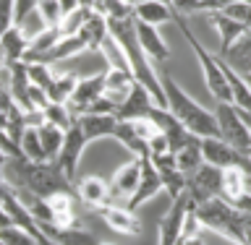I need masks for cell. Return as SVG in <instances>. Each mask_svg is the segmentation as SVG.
Here are the masks:
<instances>
[{"label":"cell","mask_w":251,"mask_h":245,"mask_svg":"<svg viewBox=\"0 0 251 245\" xmlns=\"http://www.w3.org/2000/svg\"><path fill=\"white\" fill-rule=\"evenodd\" d=\"M39 21H42L45 29H58L60 21H63V8H60V0H39L37 3V11Z\"/></svg>","instance_id":"30"},{"label":"cell","mask_w":251,"mask_h":245,"mask_svg":"<svg viewBox=\"0 0 251 245\" xmlns=\"http://www.w3.org/2000/svg\"><path fill=\"white\" fill-rule=\"evenodd\" d=\"M230 203H235V206H241V209H246V211H251V193L246 191L243 196H238L235 201H230Z\"/></svg>","instance_id":"39"},{"label":"cell","mask_w":251,"mask_h":245,"mask_svg":"<svg viewBox=\"0 0 251 245\" xmlns=\"http://www.w3.org/2000/svg\"><path fill=\"white\" fill-rule=\"evenodd\" d=\"M243 178H246V191L251 193V167H249V170H243Z\"/></svg>","instance_id":"44"},{"label":"cell","mask_w":251,"mask_h":245,"mask_svg":"<svg viewBox=\"0 0 251 245\" xmlns=\"http://www.w3.org/2000/svg\"><path fill=\"white\" fill-rule=\"evenodd\" d=\"M45 235H50L52 240H58L60 245H100V238L92 230L84 227H55V224H39Z\"/></svg>","instance_id":"19"},{"label":"cell","mask_w":251,"mask_h":245,"mask_svg":"<svg viewBox=\"0 0 251 245\" xmlns=\"http://www.w3.org/2000/svg\"><path fill=\"white\" fill-rule=\"evenodd\" d=\"M186 193L191 196L194 206L209 199H223L225 193V170L204 162L191 175H186Z\"/></svg>","instance_id":"4"},{"label":"cell","mask_w":251,"mask_h":245,"mask_svg":"<svg viewBox=\"0 0 251 245\" xmlns=\"http://www.w3.org/2000/svg\"><path fill=\"white\" fill-rule=\"evenodd\" d=\"M141 180V156H133L126 164H121L113 178H110V193H113V203L115 201H128L133 191L139 188Z\"/></svg>","instance_id":"12"},{"label":"cell","mask_w":251,"mask_h":245,"mask_svg":"<svg viewBox=\"0 0 251 245\" xmlns=\"http://www.w3.org/2000/svg\"><path fill=\"white\" fill-rule=\"evenodd\" d=\"M13 224V219H11V214H8V211L0 206V230H5V227H11Z\"/></svg>","instance_id":"40"},{"label":"cell","mask_w":251,"mask_h":245,"mask_svg":"<svg viewBox=\"0 0 251 245\" xmlns=\"http://www.w3.org/2000/svg\"><path fill=\"white\" fill-rule=\"evenodd\" d=\"M136 84L131 70H121V68H105V97H110L115 105L128 97L131 86Z\"/></svg>","instance_id":"21"},{"label":"cell","mask_w":251,"mask_h":245,"mask_svg":"<svg viewBox=\"0 0 251 245\" xmlns=\"http://www.w3.org/2000/svg\"><path fill=\"white\" fill-rule=\"evenodd\" d=\"M207 16H209L212 26L217 29V37H220V52H217V55L227 52V50H230V47L249 31L241 21H235V19H230V16H225L223 11H212V13H207Z\"/></svg>","instance_id":"16"},{"label":"cell","mask_w":251,"mask_h":245,"mask_svg":"<svg viewBox=\"0 0 251 245\" xmlns=\"http://www.w3.org/2000/svg\"><path fill=\"white\" fill-rule=\"evenodd\" d=\"M201 154H204V162L207 164H215V167H223V170H249L251 167V159L246 156V152L230 146L227 141L223 138H201Z\"/></svg>","instance_id":"7"},{"label":"cell","mask_w":251,"mask_h":245,"mask_svg":"<svg viewBox=\"0 0 251 245\" xmlns=\"http://www.w3.org/2000/svg\"><path fill=\"white\" fill-rule=\"evenodd\" d=\"M220 58H223L230 68L238 70L241 76H251V29H249L246 34H243L227 52L220 55Z\"/></svg>","instance_id":"23"},{"label":"cell","mask_w":251,"mask_h":245,"mask_svg":"<svg viewBox=\"0 0 251 245\" xmlns=\"http://www.w3.org/2000/svg\"><path fill=\"white\" fill-rule=\"evenodd\" d=\"M107 34H110L107 19L100 11H92L89 16H86L84 26L78 29V37L86 42V47H89V50H97V52H100V47H102V42H105Z\"/></svg>","instance_id":"22"},{"label":"cell","mask_w":251,"mask_h":245,"mask_svg":"<svg viewBox=\"0 0 251 245\" xmlns=\"http://www.w3.org/2000/svg\"><path fill=\"white\" fill-rule=\"evenodd\" d=\"M11 26H16V16H13V0H0V37L5 34Z\"/></svg>","instance_id":"37"},{"label":"cell","mask_w":251,"mask_h":245,"mask_svg":"<svg viewBox=\"0 0 251 245\" xmlns=\"http://www.w3.org/2000/svg\"><path fill=\"white\" fill-rule=\"evenodd\" d=\"M123 3H128V5H136V0H123Z\"/></svg>","instance_id":"46"},{"label":"cell","mask_w":251,"mask_h":245,"mask_svg":"<svg viewBox=\"0 0 251 245\" xmlns=\"http://www.w3.org/2000/svg\"><path fill=\"white\" fill-rule=\"evenodd\" d=\"M0 245H5V243H3V240H0Z\"/></svg>","instance_id":"48"},{"label":"cell","mask_w":251,"mask_h":245,"mask_svg":"<svg viewBox=\"0 0 251 245\" xmlns=\"http://www.w3.org/2000/svg\"><path fill=\"white\" fill-rule=\"evenodd\" d=\"M180 245H207V243H204L201 235H191V238H183V240H180Z\"/></svg>","instance_id":"41"},{"label":"cell","mask_w":251,"mask_h":245,"mask_svg":"<svg viewBox=\"0 0 251 245\" xmlns=\"http://www.w3.org/2000/svg\"><path fill=\"white\" fill-rule=\"evenodd\" d=\"M97 214H100L102 222L118 235H141V230H144V224H141V219L136 217V211L126 209V203L123 206H118V203H105V206L97 209Z\"/></svg>","instance_id":"13"},{"label":"cell","mask_w":251,"mask_h":245,"mask_svg":"<svg viewBox=\"0 0 251 245\" xmlns=\"http://www.w3.org/2000/svg\"><path fill=\"white\" fill-rule=\"evenodd\" d=\"M165 3H168V0H165Z\"/></svg>","instance_id":"50"},{"label":"cell","mask_w":251,"mask_h":245,"mask_svg":"<svg viewBox=\"0 0 251 245\" xmlns=\"http://www.w3.org/2000/svg\"><path fill=\"white\" fill-rule=\"evenodd\" d=\"M191 209H194V201L188 193L178 196L176 201H170L168 211H165L162 219H160V227H157V245H180L186 217Z\"/></svg>","instance_id":"6"},{"label":"cell","mask_w":251,"mask_h":245,"mask_svg":"<svg viewBox=\"0 0 251 245\" xmlns=\"http://www.w3.org/2000/svg\"><path fill=\"white\" fill-rule=\"evenodd\" d=\"M100 245H107V243H100Z\"/></svg>","instance_id":"49"},{"label":"cell","mask_w":251,"mask_h":245,"mask_svg":"<svg viewBox=\"0 0 251 245\" xmlns=\"http://www.w3.org/2000/svg\"><path fill=\"white\" fill-rule=\"evenodd\" d=\"M173 5L176 13H183V16H194V13H201V0H168Z\"/></svg>","instance_id":"38"},{"label":"cell","mask_w":251,"mask_h":245,"mask_svg":"<svg viewBox=\"0 0 251 245\" xmlns=\"http://www.w3.org/2000/svg\"><path fill=\"white\" fill-rule=\"evenodd\" d=\"M217 58H220V55H217ZM220 66H223V73L227 78V86H230L233 105L238 107L241 112H249L251 115V84L246 81V76H241L235 68H230L223 58H220Z\"/></svg>","instance_id":"20"},{"label":"cell","mask_w":251,"mask_h":245,"mask_svg":"<svg viewBox=\"0 0 251 245\" xmlns=\"http://www.w3.org/2000/svg\"><path fill=\"white\" fill-rule=\"evenodd\" d=\"M133 19L152 23V26H162V23H170L176 19V11H173V5L165 3V0H136V5H133Z\"/></svg>","instance_id":"17"},{"label":"cell","mask_w":251,"mask_h":245,"mask_svg":"<svg viewBox=\"0 0 251 245\" xmlns=\"http://www.w3.org/2000/svg\"><path fill=\"white\" fill-rule=\"evenodd\" d=\"M89 47H86V42L78 34H71V37H60L58 42H55L50 50H47L39 60L34 63H50V66H55V63H63V60H71V58H76V55H81L86 52Z\"/></svg>","instance_id":"18"},{"label":"cell","mask_w":251,"mask_h":245,"mask_svg":"<svg viewBox=\"0 0 251 245\" xmlns=\"http://www.w3.org/2000/svg\"><path fill=\"white\" fill-rule=\"evenodd\" d=\"M154 107H157L154 97L136 81V84L131 86L128 97L118 105L115 117H118V120H149V115H152Z\"/></svg>","instance_id":"10"},{"label":"cell","mask_w":251,"mask_h":245,"mask_svg":"<svg viewBox=\"0 0 251 245\" xmlns=\"http://www.w3.org/2000/svg\"><path fill=\"white\" fill-rule=\"evenodd\" d=\"M133 23H136V39H139L141 50L147 52V58L152 63H168L170 47L162 39L160 26H152V23H144V21H136V19H133Z\"/></svg>","instance_id":"15"},{"label":"cell","mask_w":251,"mask_h":245,"mask_svg":"<svg viewBox=\"0 0 251 245\" xmlns=\"http://www.w3.org/2000/svg\"><path fill=\"white\" fill-rule=\"evenodd\" d=\"M162 191L165 188H162V178H160V172H157V167L152 164L149 156H141V180H139V188L133 191V196L126 201V209L139 211L147 201H152L154 196L162 193Z\"/></svg>","instance_id":"9"},{"label":"cell","mask_w":251,"mask_h":245,"mask_svg":"<svg viewBox=\"0 0 251 245\" xmlns=\"http://www.w3.org/2000/svg\"><path fill=\"white\" fill-rule=\"evenodd\" d=\"M3 178L19 191L37 196V199H52L58 193H74V183L63 175L55 162H31L26 156H8Z\"/></svg>","instance_id":"1"},{"label":"cell","mask_w":251,"mask_h":245,"mask_svg":"<svg viewBox=\"0 0 251 245\" xmlns=\"http://www.w3.org/2000/svg\"><path fill=\"white\" fill-rule=\"evenodd\" d=\"M89 141L84 138L81 128H78V123H74L71 128L66 131V138H63V149L58 154V159L55 164L60 167V172L66 175L71 183H76V175H78V162H81V154Z\"/></svg>","instance_id":"8"},{"label":"cell","mask_w":251,"mask_h":245,"mask_svg":"<svg viewBox=\"0 0 251 245\" xmlns=\"http://www.w3.org/2000/svg\"><path fill=\"white\" fill-rule=\"evenodd\" d=\"M37 133H39V141H42V149H45L47 159L55 162V159H58V154H60V149H63V138H66V131L45 120L42 125H37Z\"/></svg>","instance_id":"26"},{"label":"cell","mask_w":251,"mask_h":245,"mask_svg":"<svg viewBox=\"0 0 251 245\" xmlns=\"http://www.w3.org/2000/svg\"><path fill=\"white\" fill-rule=\"evenodd\" d=\"M94 11H100L105 19H128L133 16V5L123 0H94Z\"/></svg>","instance_id":"33"},{"label":"cell","mask_w":251,"mask_h":245,"mask_svg":"<svg viewBox=\"0 0 251 245\" xmlns=\"http://www.w3.org/2000/svg\"><path fill=\"white\" fill-rule=\"evenodd\" d=\"M94 11V8H84V5H78L76 11H71L63 16V21H60V37H71V34H78V29L84 26V21H86V16H89Z\"/></svg>","instance_id":"32"},{"label":"cell","mask_w":251,"mask_h":245,"mask_svg":"<svg viewBox=\"0 0 251 245\" xmlns=\"http://www.w3.org/2000/svg\"><path fill=\"white\" fill-rule=\"evenodd\" d=\"M19 146H21V154L26 156V159H31V162H50L47 154H45V149H42V141H39V133H37L34 125H29V128L21 133Z\"/></svg>","instance_id":"29"},{"label":"cell","mask_w":251,"mask_h":245,"mask_svg":"<svg viewBox=\"0 0 251 245\" xmlns=\"http://www.w3.org/2000/svg\"><path fill=\"white\" fill-rule=\"evenodd\" d=\"M0 240L5 245H37V238L29 230H24L19 224H11L5 230H0Z\"/></svg>","instance_id":"35"},{"label":"cell","mask_w":251,"mask_h":245,"mask_svg":"<svg viewBox=\"0 0 251 245\" xmlns=\"http://www.w3.org/2000/svg\"><path fill=\"white\" fill-rule=\"evenodd\" d=\"M246 156H249V159H251V146H249V149H246Z\"/></svg>","instance_id":"47"},{"label":"cell","mask_w":251,"mask_h":245,"mask_svg":"<svg viewBox=\"0 0 251 245\" xmlns=\"http://www.w3.org/2000/svg\"><path fill=\"white\" fill-rule=\"evenodd\" d=\"M0 50H3V55L8 58V63L24 60V55L29 50V37H26V31H24V26L8 29L5 34L0 37Z\"/></svg>","instance_id":"25"},{"label":"cell","mask_w":251,"mask_h":245,"mask_svg":"<svg viewBox=\"0 0 251 245\" xmlns=\"http://www.w3.org/2000/svg\"><path fill=\"white\" fill-rule=\"evenodd\" d=\"M37 245H60V243H58V240H52L50 235H45V232H42V235L37 238Z\"/></svg>","instance_id":"42"},{"label":"cell","mask_w":251,"mask_h":245,"mask_svg":"<svg viewBox=\"0 0 251 245\" xmlns=\"http://www.w3.org/2000/svg\"><path fill=\"white\" fill-rule=\"evenodd\" d=\"M243 117H246V123H249V128H251V115H249V112H243Z\"/></svg>","instance_id":"45"},{"label":"cell","mask_w":251,"mask_h":245,"mask_svg":"<svg viewBox=\"0 0 251 245\" xmlns=\"http://www.w3.org/2000/svg\"><path fill=\"white\" fill-rule=\"evenodd\" d=\"M176 164L178 170H183L186 175H191L196 167L204 164V154H201V138H194L191 144H186L180 152H176Z\"/></svg>","instance_id":"28"},{"label":"cell","mask_w":251,"mask_h":245,"mask_svg":"<svg viewBox=\"0 0 251 245\" xmlns=\"http://www.w3.org/2000/svg\"><path fill=\"white\" fill-rule=\"evenodd\" d=\"M39 0H13V16H16V26H24L29 13L37 11Z\"/></svg>","instance_id":"36"},{"label":"cell","mask_w":251,"mask_h":245,"mask_svg":"<svg viewBox=\"0 0 251 245\" xmlns=\"http://www.w3.org/2000/svg\"><path fill=\"white\" fill-rule=\"evenodd\" d=\"M74 196L76 193H58V196H52V199H47V203H50V209H52V224L55 227H74V224H78Z\"/></svg>","instance_id":"24"},{"label":"cell","mask_w":251,"mask_h":245,"mask_svg":"<svg viewBox=\"0 0 251 245\" xmlns=\"http://www.w3.org/2000/svg\"><path fill=\"white\" fill-rule=\"evenodd\" d=\"M26 70H29V81L34 86H42V89H47L55 78V70L50 63H26Z\"/></svg>","instance_id":"34"},{"label":"cell","mask_w":251,"mask_h":245,"mask_svg":"<svg viewBox=\"0 0 251 245\" xmlns=\"http://www.w3.org/2000/svg\"><path fill=\"white\" fill-rule=\"evenodd\" d=\"M76 84H78V78L74 73H55L52 84L47 86V97H50V102H55V105H68Z\"/></svg>","instance_id":"27"},{"label":"cell","mask_w":251,"mask_h":245,"mask_svg":"<svg viewBox=\"0 0 251 245\" xmlns=\"http://www.w3.org/2000/svg\"><path fill=\"white\" fill-rule=\"evenodd\" d=\"M160 81H162V91H165V107L194 136H199V138H217L220 136V125H217V117L212 110L201 107L194 97H188V91L170 73H160Z\"/></svg>","instance_id":"3"},{"label":"cell","mask_w":251,"mask_h":245,"mask_svg":"<svg viewBox=\"0 0 251 245\" xmlns=\"http://www.w3.org/2000/svg\"><path fill=\"white\" fill-rule=\"evenodd\" d=\"M215 117L220 125V138L227 141L235 149H241V152H246L251 146V128H249V123H246L241 110L233 102H217Z\"/></svg>","instance_id":"5"},{"label":"cell","mask_w":251,"mask_h":245,"mask_svg":"<svg viewBox=\"0 0 251 245\" xmlns=\"http://www.w3.org/2000/svg\"><path fill=\"white\" fill-rule=\"evenodd\" d=\"M74 193H76L78 201L86 203V206H92V209H100V206H105V203H113L110 183L102 180V178H97V175H89V178H81V180L76 178Z\"/></svg>","instance_id":"14"},{"label":"cell","mask_w":251,"mask_h":245,"mask_svg":"<svg viewBox=\"0 0 251 245\" xmlns=\"http://www.w3.org/2000/svg\"><path fill=\"white\" fill-rule=\"evenodd\" d=\"M42 115H45L47 123L58 125V128H63V131H68L71 125L76 123V115L68 110V105H55V102H50V105L42 110Z\"/></svg>","instance_id":"31"},{"label":"cell","mask_w":251,"mask_h":245,"mask_svg":"<svg viewBox=\"0 0 251 245\" xmlns=\"http://www.w3.org/2000/svg\"><path fill=\"white\" fill-rule=\"evenodd\" d=\"M5 162H8V154L0 149V178H3V170H5Z\"/></svg>","instance_id":"43"},{"label":"cell","mask_w":251,"mask_h":245,"mask_svg":"<svg viewBox=\"0 0 251 245\" xmlns=\"http://www.w3.org/2000/svg\"><path fill=\"white\" fill-rule=\"evenodd\" d=\"M102 94H105V70H100V73H94V76H86V78H78L76 89L68 99V110L76 117L84 115L92 102L100 99Z\"/></svg>","instance_id":"11"},{"label":"cell","mask_w":251,"mask_h":245,"mask_svg":"<svg viewBox=\"0 0 251 245\" xmlns=\"http://www.w3.org/2000/svg\"><path fill=\"white\" fill-rule=\"evenodd\" d=\"M204 230L223 235L233 245H251V211L235 206L227 199H209L194 206Z\"/></svg>","instance_id":"2"}]
</instances>
